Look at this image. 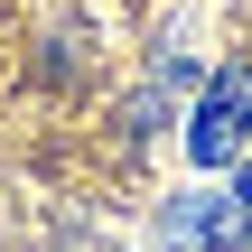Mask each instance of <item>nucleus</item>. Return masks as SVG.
<instances>
[{
  "label": "nucleus",
  "instance_id": "1",
  "mask_svg": "<svg viewBox=\"0 0 252 252\" xmlns=\"http://www.w3.org/2000/svg\"><path fill=\"white\" fill-rule=\"evenodd\" d=\"M243 131H252V75L234 65V75L206 84V103H196V122H187V159H196V168H224V159L243 150Z\"/></svg>",
  "mask_w": 252,
  "mask_h": 252
},
{
  "label": "nucleus",
  "instance_id": "2",
  "mask_svg": "<svg viewBox=\"0 0 252 252\" xmlns=\"http://www.w3.org/2000/svg\"><path fill=\"white\" fill-rule=\"evenodd\" d=\"M243 196L224 187V196H187V206H168V243H206V252H234L243 243Z\"/></svg>",
  "mask_w": 252,
  "mask_h": 252
},
{
  "label": "nucleus",
  "instance_id": "3",
  "mask_svg": "<svg viewBox=\"0 0 252 252\" xmlns=\"http://www.w3.org/2000/svg\"><path fill=\"white\" fill-rule=\"evenodd\" d=\"M234 196H243V215H252V168H243V178H234Z\"/></svg>",
  "mask_w": 252,
  "mask_h": 252
}]
</instances>
